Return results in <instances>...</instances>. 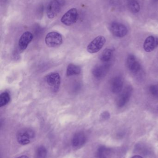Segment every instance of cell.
Wrapping results in <instances>:
<instances>
[{
    "label": "cell",
    "mask_w": 158,
    "mask_h": 158,
    "mask_svg": "<svg viewBox=\"0 0 158 158\" xmlns=\"http://www.w3.org/2000/svg\"><path fill=\"white\" fill-rule=\"evenodd\" d=\"M113 55V51L110 49H105L101 53L100 59L104 62H107L112 58Z\"/></svg>",
    "instance_id": "16"
},
{
    "label": "cell",
    "mask_w": 158,
    "mask_h": 158,
    "mask_svg": "<svg viewBox=\"0 0 158 158\" xmlns=\"http://www.w3.org/2000/svg\"><path fill=\"white\" fill-rule=\"evenodd\" d=\"M131 158H143V157H142V156H133Z\"/></svg>",
    "instance_id": "23"
},
{
    "label": "cell",
    "mask_w": 158,
    "mask_h": 158,
    "mask_svg": "<svg viewBox=\"0 0 158 158\" xmlns=\"http://www.w3.org/2000/svg\"><path fill=\"white\" fill-rule=\"evenodd\" d=\"M132 91V90L130 87H127L120 95L117 100L118 106L122 107L127 104L131 95Z\"/></svg>",
    "instance_id": "11"
},
{
    "label": "cell",
    "mask_w": 158,
    "mask_h": 158,
    "mask_svg": "<svg viewBox=\"0 0 158 158\" xmlns=\"http://www.w3.org/2000/svg\"><path fill=\"white\" fill-rule=\"evenodd\" d=\"M109 29L113 35L118 38H122L126 36L128 33L127 27L119 22H114L111 23Z\"/></svg>",
    "instance_id": "6"
},
{
    "label": "cell",
    "mask_w": 158,
    "mask_h": 158,
    "mask_svg": "<svg viewBox=\"0 0 158 158\" xmlns=\"http://www.w3.org/2000/svg\"><path fill=\"white\" fill-rule=\"evenodd\" d=\"M33 39V35L30 31H26L21 35L19 41V46L21 51L27 49L30 43Z\"/></svg>",
    "instance_id": "10"
},
{
    "label": "cell",
    "mask_w": 158,
    "mask_h": 158,
    "mask_svg": "<svg viewBox=\"0 0 158 158\" xmlns=\"http://www.w3.org/2000/svg\"><path fill=\"white\" fill-rule=\"evenodd\" d=\"M35 136L34 131L30 129H22L17 134V141L19 143L22 145L30 143Z\"/></svg>",
    "instance_id": "1"
},
{
    "label": "cell",
    "mask_w": 158,
    "mask_h": 158,
    "mask_svg": "<svg viewBox=\"0 0 158 158\" xmlns=\"http://www.w3.org/2000/svg\"><path fill=\"white\" fill-rule=\"evenodd\" d=\"M47 152L46 148L44 146H41L37 148L36 152V158H46Z\"/></svg>",
    "instance_id": "20"
},
{
    "label": "cell",
    "mask_w": 158,
    "mask_h": 158,
    "mask_svg": "<svg viewBox=\"0 0 158 158\" xmlns=\"http://www.w3.org/2000/svg\"><path fill=\"white\" fill-rule=\"evenodd\" d=\"M45 79L47 84L54 92L59 89L61 83V77L58 73H51L47 75Z\"/></svg>",
    "instance_id": "7"
},
{
    "label": "cell",
    "mask_w": 158,
    "mask_h": 158,
    "mask_svg": "<svg viewBox=\"0 0 158 158\" xmlns=\"http://www.w3.org/2000/svg\"><path fill=\"white\" fill-rule=\"evenodd\" d=\"M110 117V114L108 112H104L101 114V118L103 119H107Z\"/></svg>",
    "instance_id": "22"
},
{
    "label": "cell",
    "mask_w": 158,
    "mask_h": 158,
    "mask_svg": "<svg viewBox=\"0 0 158 158\" xmlns=\"http://www.w3.org/2000/svg\"><path fill=\"white\" fill-rule=\"evenodd\" d=\"M81 68L79 66L73 64H69L66 69V76L67 77L77 75L81 73Z\"/></svg>",
    "instance_id": "15"
},
{
    "label": "cell",
    "mask_w": 158,
    "mask_h": 158,
    "mask_svg": "<svg viewBox=\"0 0 158 158\" xmlns=\"http://www.w3.org/2000/svg\"><path fill=\"white\" fill-rule=\"evenodd\" d=\"M109 155L108 148L105 147H101L96 151V158H108Z\"/></svg>",
    "instance_id": "18"
},
{
    "label": "cell",
    "mask_w": 158,
    "mask_h": 158,
    "mask_svg": "<svg viewBox=\"0 0 158 158\" xmlns=\"http://www.w3.org/2000/svg\"><path fill=\"white\" fill-rule=\"evenodd\" d=\"M65 3L64 0H53L47 6L46 15L50 19H53L61 11Z\"/></svg>",
    "instance_id": "2"
},
{
    "label": "cell",
    "mask_w": 158,
    "mask_h": 158,
    "mask_svg": "<svg viewBox=\"0 0 158 158\" xmlns=\"http://www.w3.org/2000/svg\"><path fill=\"white\" fill-rule=\"evenodd\" d=\"M149 92L150 94L155 97L158 98V86L155 85H150L149 87Z\"/></svg>",
    "instance_id": "21"
},
{
    "label": "cell",
    "mask_w": 158,
    "mask_h": 158,
    "mask_svg": "<svg viewBox=\"0 0 158 158\" xmlns=\"http://www.w3.org/2000/svg\"><path fill=\"white\" fill-rule=\"evenodd\" d=\"M62 35L56 31H51L45 36V42L46 45L50 48L58 47L62 44Z\"/></svg>",
    "instance_id": "3"
},
{
    "label": "cell",
    "mask_w": 158,
    "mask_h": 158,
    "mask_svg": "<svg viewBox=\"0 0 158 158\" xmlns=\"http://www.w3.org/2000/svg\"><path fill=\"white\" fill-rule=\"evenodd\" d=\"M123 79L120 77H116L112 79L110 84L111 91L114 94L120 93L123 88Z\"/></svg>",
    "instance_id": "13"
},
{
    "label": "cell",
    "mask_w": 158,
    "mask_h": 158,
    "mask_svg": "<svg viewBox=\"0 0 158 158\" xmlns=\"http://www.w3.org/2000/svg\"><path fill=\"white\" fill-rule=\"evenodd\" d=\"M109 65H99L94 67L92 70L94 77L97 79H101L104 77L107 72Z\"/></svg>",
    "instance_id": "14"
},
{
    "label": "cell",
    "mask_w": 158,
    "mask_h": 158,
    "mask_svg": "<svg viewBox=\"0 0 158 158\" xmlns=\"http://www.w3.org/2000/svg\"><path fill=\"white\" fill-rule=\"evenodd\" d=\"M127 65L130 71L134 74L138 73L141 69V64L133 55L130 54L128 56L127 58Z\"/></svg>",
    "instance_id": "9"
},
{
    "label": "cell",
    "mask_w": 158,
    "mask_h": 158,
    "mask_svg": "<svg viewBox=\"0 0 158 158\" xmlns=\"http://www.w3.org/2000/svg\"><path fill=\"white\" fill-rule=\"evenodd\" d=\"M154 1H155V2H157L158 0H154Z\"/></svg>",
    "instance_id": "25"
},
{
    "label": "cell",
    "mask_w": 158,
    "mask_h": 158,
    "mask_svg": "<svg viewBox=\"0 0 158 158\" xmlns=\"http://www.w3.org/2000/svg\"><path fill=\"white\" fill-rule=\"evenodd\" d=\"M130 11L133 13H137L140 10V6L136 0H130L128 3Z\"/></svg>",
    "instance_id": "17"
},
{
    "label": "cell",
    "mask_w": 158,
    "mask_h": 158,
    "mask_svg": "<svg viewBox=\"0 0 158 158\" xmlns=\"http://www.w3.org/2000/svg\"><path fill=\"white\" fill-rule=\"evenodd\" d=\"M158 45V38L153 36H150L146 39L144 43V49L147 52L154 51Z\"/></svg>",
    "instance_id": "12"
},
{
    "label": "cell",
    "mask_w": 158,
    "mask_h": 158,
    "mask_svg": "<svg viewBox=\"0 0 158 158\" xmlns=\"http://www.w3.org/2000/svg\"><path fill=\"white\" fill-rule=\"evenodd\" d=\"M87 138L86 135L83 132L76 133L72 138L71 144L74 148H80L86 143Z\"/></svg>",
    "instance_id": "8"
},
{
    "label": "cell",
    "mask_w": 158,
    "mask_h": 158,
    "mask_svg": "<svg viewBox=\"0 0 158 158\" xmlns=\"http://www.w3.org/2000/svg\"><path fill=\"white\" fill-rule=\"evenodd\" d=\"M10 100V97L7 92H3L0 95V107L7 105Z\"/></svg>",
    "instance_id": "19"
},
{
    "label": "cell",
    "mask_w": 158,
    "mask_h": 158,
    "mask_svg": "<svg viewBox=\"0 0 158 158\" xmlns=\"http://www.w3.org/2000/svg\"><path fill=\"white\" fill-rule=\"evenodd\" d=\"M78 16L77 9L76 8H71L62 16L61 22L66 26H71L77 21Z\"/></svg>",
    "instance_id": "5"
},
{
    "label": "cell",
    "mask_w": 158,
    "mask_h": 158,
    "mask_svg": "<svg viewBox=\"0 0 158 158\" xmlns=\"http://www.w3.org/2000/svg\"><path fill=\"white\" fill-rule=\"evenodd\" d=\"M106 39L104 36H97L88 44L87 51L91 54L97 52L103 48Z\"/></svg>",
    "instance_id": "4"
},
{
    "label": "cell",
    "mask_w": 158,
    "mask_h": 158,
    "mask_svg": "<svg viewBox=\"0 0 158 158\" xmlns=\"http://www.w3.org/2000/svg\"><path fill=\"white\" fill-rule=\"evenodd\" d=\"M16 158H29L28 156H21L19 157Z\"/></svg>",
    "instance_id": "24"
}]
</instances>
